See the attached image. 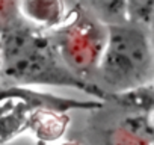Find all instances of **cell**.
<instances>
[{"label": "cell", "mask_w": 154, "mask_h": 145, "mask_svg": "<svg viewBox=\"0 0 154 145\" xmlns=\"http://www.w3.org/2000/svg\"><path fill=\"white\" fill-rule=\"evenodd\" d=\"M60 145H74V143H60Z\"/></svg>", "instance_id": "277c9868"}, {"label": "cell", "mask_w": 154, "mask_h": 145, "mask_svg": "<svg viewBox=\"0 0 154 145\" xmlns=\"http://www.w3.org/2000/svg\"><path fill=\"white\" fill-rule=\"evenodd\" d=\"M0 76L15 85L80 86V82L53 53L48 42L29 30L6 36L2 48Z\"/></svg>", "instance_id": "7a4b0ae2"}, {"label": "cell", "mask_w": 154, "mask_h": 145, "mask_svg": "<svg viewBox=\"0 0 154 145\" xmlns=\"http://www.w3.org/2000/svg\"><path fill=\"white\" fill-rule=\"evenodd\" d=\"M98 88L118 94L154 80V47L146 29L125 21L107 26V39L97 62Z\"/></svg>", "instance_id": "6da1fadb"}, {"label": "cell", "mask_w": 154, "mask_h": 145, "mask_svg": "<svg viewBox=\"0 0 154 145\" xmlns=\"http://www.w3.org/2000/svg\"><path fill=\"white\" fill-rule=\"evenodd\" d=\"M0 145H50V143L33 133H18L3 142H0Z\"/></svg>", "instance_id": "3957f363"}]
</instances>
